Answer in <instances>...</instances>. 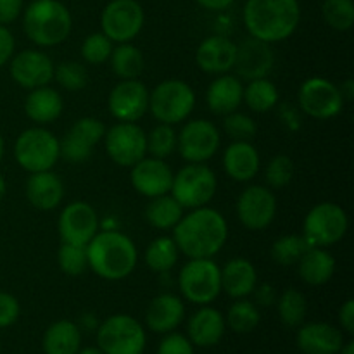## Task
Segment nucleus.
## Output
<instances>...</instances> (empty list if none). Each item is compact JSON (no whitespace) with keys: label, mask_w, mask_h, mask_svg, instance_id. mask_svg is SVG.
I'll use <instances>...</instances> for the list:
<instances>
[{"label":"nucleus","mask_w":354,"mask_h":354,"mask_svg":"<svg viewBox=\"0 0 354 354\" xmlns=\"http://www.w3.org/2000/svg\"><path fill=\"white\" fill-rule=\"evenodd\" d=\"M216 175L203 162H190L173 176L171 196L182 207L196 209L206 206L216 194Z\"/></svg>","instance_id":"1a4fd4ad"},{"label":"nucleus","mask_w":354,"mask_h":354,"mask_svg":"<svg viewBox=\"0 0 354 354\" xmlns=\"http://www.w3.org/2000/svg\"><path fill=\"white\" fill-rule=\"evenodd\" d=\"M242 100L254 113H266L272 107H275L277 100H279V90L266 78L251 80L244 88V99Z\"/></svg>","instance_id":"c9c22d12"},{"label":"nucleus","mask_w":354,"mask_h":354,"mask_svg":"<svg viewBox=\"0 0 354 354\" xmlns=\"http://www.w3.org/2000/svg\"><path fill=\"white\" fill-rule=\"evenodd\" d=\"M310 248L311 245L308 244L303 235H283V237L277 239L275 244L272 245V256L279 265L292 266L297 265L301 256Z\"/></svg>","instance_id":"58836bf2"},{"label":"nucleus","mask_w":354,"mask_h":354,"mask_svg":"<svg viewBox=\"0 0 354 354\" xmlns=\"http://www.w3.org/2000/svg\"><path fill=\"white\" fill-rule=\"evenodd\" d=\"M26 197L37 209H55L64 199V183L50 169L31 173L26 182Z\"/></svg>","instance_id":"a878e982"},{"label":"nucleus","mask_w":354,"mask_h":354,"mask_svg":"<svg viewBox=\"0 0 354 354\" xmlns=\"http://www.w3.org/2000/svg\"><path fill=\"white\" fill-rule=\"evenodd\" d=\"M348 228V214L341 206L320 203L304 218L303 237L311 248H328L342 241Z\"/></svg>","instance_id":"9d476101"},{"label":"nucleus","mask_w":354,"mask_h":354,"mask_svg":"<svg viewBox=\"0 0 354 354\" xmlns=\"http://www.w3.org/2000/svg\"><path fill=\"white\" fill-rule=\"evenodd\" d=\"M339 322L341 327L348 332L349 335L354 334V301L348 299L339 310Z\"/></svg>","instance_id":"603ef678"},{"label":"nucleus","mask_w":354,"mask_h":354,"mask_svg":"<svg viewBox=\"0 0 354 354\" xmlns=\"http://www.w3.org/2000/svg\"><path fill=\"white\" fill-rule=\"evenodd\" d=\"M227 322L223 315L214 308L203 306L190 317L187 332H189V341L199 348H213L223 339Z\"/></svg>","instance_id":"b1692460"},{"label":"nucleus","mask_w":354,"mask_h":354,"mask_svg":"<svg viewBox=\"0 0 354 354\" xmlns=\"http://www.w3.org/2000/svg\"><path fill=\"white\" fill-rule=\"evenodd\" d=\"M57 230L62 242L86 245L99 232V218L95 209L83 201L68 204L59 216Z\"/></svg>","instance_id":"dca6fc26"},{"label":"nucleus","mask_w":354,"mask_h":354,"mask_svg":"<svg viewBox=\"0 0 354 354\" xmlns=\"http://www.w3.org/2000/svg\"><path fill=\"white\" fill-rule=\"evenodd\" d=\"M145 344V328L130 315H113L97 328V348L104 354H142Z\"/></svg>","instance_id":"39448f33"},{"label":"nucleus","mask_w":354,"mask_h":354,"mask_svg":"<svg viewBox=\"0 0 354 354\" xmlns=\"http://www.w3.org/2000/svg\"><path fill=\"white\" fill-rule=\"evenodd\" d=\"M294 176V165L292 159L289 156H275L272 161L268 162V168H266V183H268L272 189H282V187L289 185L290 180Z\"/></svg>","instance_id":"49530a36"},{"label":"nucleus","mask_w":354,"mask_h":354,"mask_svg":"<svg viewBox=\"0 0 354 354\" xmlns=\"http://www.w3.org/2000/svg\"><path fill=\"white\" fill-rule=\"evenodd\" d=\"M6 190H7V185H6V180H3V176L0 175V199H2L3 196H6Z\"/></svg>","instance_id":"bf43d9fd"},{"label":"nucleus","mask_w":354,"mask_h":354,"mask_svg":"<svg viewBox=\"0 0 354 354\" xmlns=\"http://www.w3.org/2000/svg\"><path fill=\"white\" fill-rule=\"evenodd\" d=\"M256 290V304L259 306H270V304L275 303V290L268 286V283H263Z\"/></svg>","instance_id":"864d4df0"},{"label":"nucleus","mask_w":354,"mask_h":354,"mask_svg":"<svg viewBox=\"0 0 354 354\" xmlns=\"http://www.w3.org/2000/svg\"><path fill=\"white\" fill-rule=\"evenodd\" d=\"M273 62H275V55L266 41L251 37L237 45L234 68L237 75L248 82L266 78L273 69Z\"/></svg>","instance_id":"412c9836"},{"label":"nucleus","mask_w":354,"mask_h":354,"mask_svg":"<svg viewBox=\"0 0 354 354\" xmlns=\"http://www.w3.org/2000/svg\"><path fill=\"white\" fill-rule=\"evenodd\" d=\"M59 268L69 277L83 275L88 268V256H86V245H75L62 242L57 251Z\"/></svg>","instance_id":"a19ab883"},{"label":"nucleus","mask_w":354,"mask_h":354,"mask_svg":"<svg viewBox=\"0 0 354 354\" xmlns=\"http://www.w3.org/2000/svg\"><path fill=\"white\" fill-rule=\"evenodd\" d=\"M23 26L33 44L54 47L69 37L73 19L68 7L59 0H35L24 10Z\"/></svg>","instance_id":"20e7f679"},{"label":"nucleus","mask_w":354,"mask_h":354,"mask_svg":"<svg viewBox=\"0 0 354 354\" xmlns=\"http://www.w3.org/2000/svg\"><path fill=\"white\" fill-rule=\"evenodd\" d=\"M178 261V248L171 237H158L145 251V263L152 272H169Z\"/></svg>","instance_id":"f704fd0d"},{"label":"nucleus","mask_w":354,"mask_h":354,"mask_svg":"<svg viewBox=\"0 0 354 354\" xmlns=\"http://www.w3.org/2000/svg\"><path fill=\"white\" fill-rule=\"evenodd\" d=\"M235 55H237V45L228 38L214 35L206 38L197 47L196 62L203 71L209 75H223L234 68Z\"/></svg>","instance_id":"5701e85b"},{"label":"nucleus","mask_w":354,"mask_h":354,"mask_svg":"<svg viewBox=\"0 0 354 354\" xmlns=\"http://www.w3.org/2000/svg\"><path fill=\"white\" fill-rule=\"evenodd\" d=\"M131 185L140 196L159 197L169 194L173 185V171L162 159L144 158L131 166Z\"/></svg>","instance_id":"aec40b11"},{"label":"nucleus","mask_w":354,"mask_h":354,"mask_svg":"<svg viewBox=\"0 0 354 354\" xmlns=\"http://www.w3.org/2000/svg\"><path fill=\"white\" fill-rule=\"evenodd\" d=\"M41 348L45 354H76L82 349V332L71 320L54 322L45 330Z\"/></svg>","instance_id":"2f4dec72"},{"label":"nucleus","mask_w":354,"mask_h":354,"mask_svg":"<svg viewBox=\"0 0 354 354\" xmlns=\"http://www.w3.org/2000/svg\"><path fill=\"white\" fill-rule=\"evenodd\" d=\"M111 114L123 123H135L149 111V90L142 82L123 80L118 83L107 99Z\"/></svg>","instance_id":"f3484780"},{"label":"nucleus","mask_w":354,"mask_h":354,"mask_svg":"<svg viewBox=\"0 0 354 354\" xmlns=\"http://www.w3.org/2000/svg\"><path fill=\"white\" fill-rule=\"evenodd\" d=\"M225 173L235 182H249L259 171V154L249 142H234L223 154Z\"/></svg>","instance_id":"cd10ccee"},{"label":"nucleus","mask_w":354,"mask_h":354,"mask_svg":"<svg viewBox=\"0 0 354 354\" xmlns=\"http://www.w3.org/2000/svg\"><path fill=\"white\" fill-rule=\"evenodd\" d=\"M14 47H16V41H14L12 33L9 31V28L0 24V68L10 61L14 54Z\"/></svg>","instance_id":"8fccbe9b"},{"label":"nucleus","mask_w":354,"mask_h":354,"mask_svg":"<svg viewBox=\"0 0 354 354\" xmlns=\"http://www.w3.org/2000/svg\"><path fill=\"white\" fill-rule=\"evenodd\" d=\"M223 128L228 137L234 138L235 142H249L251 138H254L256 131H258L254 120L242 113L227 114L223 121Z\"/></svg>","instance_id":"a18cd8bd"},{"label":"nucleus","mask_w":354,"mask_h":354,"mask_svg":"<svg viewBox=\"0 0 354 354\" xmlns=\"http://www.w3.org/2000/svg\"><path fill=\"white\" fill-rule=\"evenodd\" d=\"M54 78L62 88L76 92V90L85 88L86 82H88V73H86L85 66L80 62L66 61L59 66H54Z\"/></svg>","instance_id":"37998d69"},{"label":"nucleus","mask_w":354,"mask_h":354,"mask_svg":"<svg viewBox=\"0 0 354 354\" xmlns=\"http://www.w3.org/2000/svg\"><path fill=\"white\" fill-rule=\"evenodd\" d=\"M76 354H104V353L100 351L99 348H85V349H80Z\"/></svg>","instance_id":"13d9d810"},{"label":"nucleus","mask_w":354,"mask_h":354,"mask_svg":"<svg viewBox=\"0 0 354 354\" xmlns=\"http://www.w3.org/2000/svg\"><path fill=\"white\" fill-rule=\"evenodd\" d=\"M144 9L137 0H111L102 10L100 26L111 41L130 44L144 26Z\"/></svg>","instance_id":"9b49d317"},{"label":"nucleus","mask_w":354,"mask_h":354,"mask_svg":"<svg viewBox=\"0 0 354 354\" xmlns=\"http://www.w3.org/2000/svg\"><path fill=\"white\" fill-rule=\"evenodd\" d=\"M322 16L325 23L334 30H351L354 24V2L353 0H324Z\"/></svg>","instance_id":"ea45409f"},{"label":"nucleus","mask_w":354,"mask_h":354,"mask_svg":"<svg viewBox=\"0 0 354 354\" xmlns=\"http://www.w3.org/2000/svg\"><path fill=\"white\" fill-rule=\"evenodd\" d=\"M113 41L104 33H92L82 45V55L88 64H102L113 54Z\"/></svg>","instance_id":"c03bdc74"},{"label":"nucleus","mask_w":354,"mask_h":354,"mask_svg":"<svg viewBox=\"0 0 354 354\" xmlns=\"http://www.w3.org/2000/svg\"><path fill=\"white\" fill-rule=\"evenodd\" d=\"M337 354H354V342H344V346H342V349Z\"/></svg>","instance_id":"4d7b16f0"},{"label":"nucleus","mask_w":354,"mask_h":354,"mask_svg":"<svg viewBox=\"0 0 354 354\" xmlns=\"http://www.w3.org/2000/svg\"><path fill=\"white\" fill-rule=\"evenodd\" d=\"M104 140L109 158L123 168H131L147 156V135L137 123L120 121L106 131Z\"/></svg>","instance_id":"f8f14e48"},{"label":"nucleus","mask_w":354,"mask_h":354,"mask_svg":"<svg viewBox=\"0 0 354 354\" xmlns=\"http://www.w3.org/2000/svg\"><path fill=\"white\" fill-rule=\"evenodd\" d=\"M244 99V85L239 78L230 75H223L214 80L206 92L207 107L214 114H227L235 113Z\"/></svg>","instance_id":"c85d7f7f"},{"label":"nucleus","mask_w":354,"mask_h":354,"mask_svg":"<svg viewBox=\"0 0 354 354\" xmlns=\"http://www.w3.org/2000/svg\"><path fill=\"white\" fill-rule=\"evenodd\" d=\"M62 109H64V100L61 93L47 85L31 90L24 102L26 116L38 124H48L55 121L62 114Z\"/></svg>","instance_id":"c756f323"},{"label":"nucleus","mask_w":354,"mask_h":354,"mask_svg":"<svg viewBox=\"0 0 354 354\" xmlns=\"http://www.w3.org/2000/svg\"><path fill=\"white\" fill-rule=\"evenodd\" d=\"M176 147L185 161H209L220 147V131L207 120L189 121L176 135Z\"/></svg>","instance_id":"4468645a"},{"label":"nucleus","mask_w":354,"mask_h":354,"mask_svg":"<svg viewBox=\"0 0 354 354\" xmlns=\"http://www.w3.org/2000/svg\"><path fill=\"white\" fill-rule=\"evenodd\" d=\"M183 216V207L180 206L178 201L173 196H159L152 197L149 203L147 209H145V218L149 223L158 230H169L175 228V225L182 220Z\"/></svg>","instance_id":"473e14b6"},{"label":"nucleus","mask_w":354,"mask_h":354,"mask_svg":"<svg viewBox=\"0 0 354 354\" xmlns=\"http://www.w3.org/2000/svg\"><path fill=\"white\" fill-rule=\"evenodd\" d=\"M301 19L297 0H248L244 24L252 38L277 44L296 31Z\"/></svg>","instance_id":"f03ea898"},{"label":"nucleus","mask_w":354,"mask_h":354,"mask_svg":"<svg viewBox=\"0 0 354 354\" xmlns=\"http://www.w3.org/2000/svg\"><path fill=\"white\" fill-rule=\"evenodd\" d=\"M185 306L178 296L161 294L154 297L145 311V324L156 334H169L182 324Z\"/></svg>","instance_id":"393cba45"},{"label":"nucleus","mask_w":354,"mask_h":354,"mask_svg":"<svg viewBox=\"0 0 354 354\" xmlns=\"http://www.w3.org/2000/svg\"><path fill=\"white\" fill-rule=\"evenodd\" d=\"M277 308H279L280 320L287 327H299V325H303L308 313L306 297L296 289H287L279 297Z\"/></svg>","instance_id":"4c0bfd02"},{"label":"nucleus","mask_w":354,"mask_h":354,"mask_svg":"<svg viewBox=\"0 0 354 354\" xmlns=\"http://www.w3.org/2000/svg\"><path fill=\"white\" fill-rule=\"evenodd\" d=\"M227 322L230 325V328L237 334H248L252 332L258 324L261 322V315H259L258 304H254L252 301H245L244 297L239 301H235L230 308H228L227 313Z\"/></svg>","instance_id":"e433bc0d"},{"label":"nucleus","mask_w":354,"mask_h":354,"mask_svg":"<svg viewBox=\"0 0 354 354\" xmlns=\"http://www.w3.org/2000/svg\"><path fill=\"white\" fill-rule=\"evenodd\" d=\"M341 93H342V97H344V100H346V99H348V100L353 99V93H354V83H353V80H348V82H346L344 85L341 86Z\"/></svg>","instance_id":"6e6d98bb"},{"label":"nucleus","mask_w":354,"mask_h":354,"mask_svg":"<svg viewBox=\"0 0 354 354\" xmlns=\"http://www.w3.org/2000/svg\"><path fill=\"white\" fill-rule=\"evenodd\" d=\"M296 342L303 354H337L344 346V335L334 325L313 322L301 325Z\"/></svg>","instance_id":"4be33fe9"},{"label":"nucleus","mask_w":354,"mask_h":354,"mask_svg":"<svg viewBox=\"0 0 354 354\" xmlns=\"http://www.w3.org/2000/svg\"><path fill=\"white\" fill-rule=\"evenodd\" d=\"M19 301L9 292H0V328L10 327L19 317Z\"/></svg>","instance_id":"09e8293b"},{"label":"nucleus","mask_w":354,"mask_h":354,"mask_svg":"<svg viewBox=\"0 0 354 354\" xmlns=\"http://www.w3.org/2000/svg\"><path fill=\"white\" fill-rule=\"evenodd\" d=\"M10 76L23 88L45 86L54 78V62L44 52L23 50L10 61Z\"/></svg>","instance_id":"6ab92c4d"},{"label":"nucleus","mask_w":354,"mask_h":354,"mask_svg":"<svg viewBox=\"0 0 354 354\" xmlns=\"http://www.w3.org/2000/svg\"><path fill=\"white\" fill-rule=\"evenodd\" d=\"M14 158L26 171H48L61 158L57 137L45 128H28L14 144Z\"/></svg>","instance_id":"6e6552de"},{"label":"nucleus","mask_w":354,"mask_h":354,"mask_svg":"<svg viewBox=\"0 0 354 354\" xmlns=\"http://www.w3.org/2000/svg\"><path fill=\"white\" fill-rule=\"evenodd\" d=\"M3 156V140H2V135H0V159Z\"/></svg>","instance_id":"052dcab7"},{"label":"nucleus","mask_w":354,"mask_h":354,"mask_svg":"<svg viewBox=\"0 0 354 354\" xmlns=\"http://www.w3.org/2000/svg\"><path fill=\"white\" fill-rule=\"evenodd\" d=\"M277 213V199L266 187L251 185L239 196L237 216L249 230H263L273 221Z\"/></svg>","instance_id":"a211bd4d"},{"label":"nucleus","mask_w":354,"mask_h":354,"mask_svg":"<svg viewBox=\"0 0 354 354\" xmlns=\"http://www.w3.org/2000/svg\"><path fill=\"white\" fill-rule=\"evenodd\" d=\"M178 287L190 303L211 304L221 292V268L211 258L190 259L180 272Z\"/></svg>","instance_id":"0eeeda50"},{"label":"nucleus","mask_w":354,"mask_h":354,"mask_svg":"<svg viewBox=\"0 0 354 354\" xmlns=\"http://www.w3.org/2000/svg\"><path fill=\"white\" fill-rule=\"evenodd\" d=\"M196 106V93L182 80H166L149 92V109L152 116L165 124L185 121Z\"/></svg>","instance_id":"423d86ee"},{"label":"nucleus","mask_w":354,"mask_h":354,"mask_svg":"<svg viewBox=\"0 0 354 354\" xmlns=\"http://www.w3.org/2000/svg\"><path fill=\"white\" fill-rule=\"evenodd\" d=\"M0 349H2V344H0Z\"/></svg>","instance_id":"680f3d73"},{"label":"nucleus","mask_w":354,"mask_h":354,"mask_svg":"<svg viewBox=\"0 0 354 354\" xmlns=\"http://www.w3.org/2000/svg\"><path fill=\"white\" fill-rule=\"evenodd\" d=\"M176 149V131L173 124L159 123L151 133L147 135V152L152 158L165 159L173 154Z\"/></svg>","instance_id":"79ce46f5"},{"label":"nucleus","mask_w":354,"mask_h":354,"mask_svg":"<svg viewBox=\"0 0 354 354\" xmlns=\"http://www.w3.org/2000/svg\"><path fill=\"white\" fill-rule=\"evenodd\" d=\"M104 135L106 127L102 121L97 118H82L69 128L66 137L59 140V154L73 165L85 162Z\"/></svg>","instance_id":"2eb2a0df"},{"label":"nucleus","mask_w":354,"mask_h":354,"mask_svg":"<svg viewBox=\"0 0 354 354\" xmlns=\"http://www.w3.org/2000/svg\"><path fill=\"white\" fill-rule=\"evenodd\" d=\"M88 268L104 280H123L133 273L138 252L128 235L116 230L97 232L86 244Z\"/></svg>","instance_id":"7ed1b4c3"},{"label":"nucleus","mask_w":354,"mask_h":354,"mask_svg":"<svg viewBox=\"0 0 354 354\" xmlns=\"http://www.w3.org/2000/svg\"><path fill=\"white\" fill-rule=\"evenodd\" d=\"M297 272L310 286H324L334 277L335 259L325 248H310L297 261Z\"/></svg>","instance_id":"7c9ffc66"},{"label":"nucleus","mask_w":354,"mask_h":354,"mask_svg":"<svg viewBox=\"0 0 354 354\" xmlns=\"http://www.w3.org/2000/svg\"><path fill=\"white\" fill-rule=\"evenodd\" d=\"M173 241L180 252L190 259L213 258L223 249L228 227L223 214L213 207H196L173 228Z\"/></svg>","instance_id":"f257e3e1"},{"label":"nucleus","mask_w":354,"mask_h":354,"mask_svg":"<svg viewBox=\"0 0 354 354\" xmlns=\"http://www.w3.org/2000/svg\"><path fill=\"white\" fill-rule=\"evenodd\" d=\"M297 99L301 109L315 120H330L337 116L344 107L341 88L320 76L308 78L301 85Z\"/></svg>","instance_id":"ddd939ff"},{"label":"nucleus","mask_w":354,"mask_h":354,"mask_svg":"<svg viewBox=\"0 0 354 354\" xmlns=\"http://www.w3.org/2000/svg\"><path fill=\"white\" fill-rule=\"evenodd\" d=\"M234 2L235 0H197V3L207 10H225Z\"/></svg>","instance_id":"5fc2aeb1"},{"label":"nucleus","mask_w":354,"mask_h":354,"mask_svg":"<svg viewBox=\"0 0 354 354\" xmlns=\"http://www.w3.org/2000/svg\"><path fill=\"white\" fill-rule=\"evenodd\" d=\"M158 354H194V344L185 335L169 332L159 342Z\"/></svg>","instance_id":"de8ad7c7"},{"label":"nucleus","mask_w":354,"mask_h":354,"mask_svg":"<svg viewBox=\"0 0 354 354\" xmlns=\"http://www.w3.org/2000/svg\"><path fill=\"white\" fill-rule=\"evenodd\" d=\"M23 0H0V24H9L19 17Z\"/></svg>","instance_id":"3c124183"},{"label":"nucleus","mask_w":354,"mask_h":354,"mask_svg":"<svg viewBox=\"0 0 354 354\" xmlns=\"http://www.w3.org/2000/svg\"><path fill=\"white\" fill-rule=\"evenodd\" d=\"M258 286V273L249 259L234 258L221 270V290L234 299H242L254 292Z\"/></svg>","instance_id":"bb28decb"},{"label":"nucleus","mask_w":354,"mask_h":354,"mask_svg":"<svg viewBox=\"0 0 354 354\" xmlns=\"http://www.w3.org/2000/svg\"><path fill=\"white\" fill-rule=\"evenodd\" d=\"M109 59L114 75L121 80H135L144 71V54L135 45L120 44L116 48H113Z\"/></svg>","instance_id":"72a5a7b5"}]
</instances>
